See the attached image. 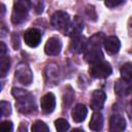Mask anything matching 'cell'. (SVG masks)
<instances>
[{
	"label": "cell",
	"mask_w": 132,
	"mask_h": 132,
	"mask_svg": "<svg viewBox=\"0 0 132 132\" xmlns=\"http://www.w3.org/2000/svg\"><path fill=\"white\" fill-rule=\"evenodd\" d=\"M105 99H106V95H105V93L103 91L95 90L92 93V97H91V101H90L91 108L93 110H95V111H99L103 107Z\"/></svg>",
	"instance_id": "obj_8"
},
{
	"label": "cell",
	"mask_w": 132,
	"mask_h": 132,
	"mask_svg": "<svg viewBox=\"0 0 132 132\" xmlns=\"http://www.w3.org/2000/svg\"><path fill=\"white\" fill-rule=\"evenodd\" d=\"M120 72H121V76L122 78L125 80V81H132V62H128V63H125L121 69H120Z\"/></svg>",
	"instance_id": "obj_17"
},
{
	"label": "cell",
	"mask_w": 132,
	"mask_h": 132,
	"mask_svg": "<svg viewBox=\"0 0 132 132\" xmlns=\"http://www.w3.org/2000/svg\"><path fill=\"white\" fill-rule=\"evenodd\" d=\"M86 45H87V41L85 40V37H81L79 35V36H76V37L72 38V41L70 43V50L73 53L80 54V53L85 52Z\"/></svg>",
	"instance_id": "obj_15"
},
{
	"label": "cell",
	"mask_w": 132,
	"mask_h": 132,
	"mask_svg": "<svg viewBox=\"0 0 132 132\" xmlns=\"http://www.w3.org/2000/svg\"><path fill=\"white\" fill-rule=\"evenodd\" d=\"M62 48V42L57 37H51L47 39L44 45V53L47 56H57Z\"/></svg>",
	"instance_id": "obj_7"
},
{
	"label": "cell",
	"mask_w": 132,
	"mask_h": 132,
	"mask_svg": "<svg viewBox=\"0 0 132 132\" xmlns=\"http://www.w3.org/2000/svg\"><path fill=\"white\" fill-rule=\"evenodd\" d=\"M84 29V22L82 20L76 15L73 20L72 23H70V26H69V30H68V33L67 35H69L71 38L73 37H76V36H79L80 35V32L82 31Z\"/></svg>",
	"instance_id": "obj_14"
},
{
	"label": "cell",
	"mask_w": 132,
	"mask_h": 132,
	"mask_svg": "<svg viewBox=\"0 0 132 132\" xmlns=\"http://www.w3.org/2000/svg\"><path fill=\"white\" fill-rule=\"evenodd\" d=\"M31 130H32L33 132H43V131L47 132V131H50V129H48V127L46 126V124H44L42 121H36V122L32 125Z\"/></svg>",
	"instance_id": "obj_21"
},
{
	"label": "cell",
	"mask_w": 132,
	"mask_h": 132,
	"mask_svg": "<svg viewBox=\"0 0 132 132\" xmlns=\"http://www.w3.org/2000/svg\"><path fill=\"white\" fill-rule=\"evenodd\" d=\"M51 23H52V26L56 30L60 31L61 33L65 35L68 33L69 26H70V18L68 13H66L65 11L58 10L54 12L51 18Z\"/></svg>",
	"instance_id": "obj_3"
},
{
	"label": "cell",
	"mask_w": 132,
	"mask_h": 132,
	"mask_svg": "<svg viewBox=\"0 0 132 132\" xmlns=\"http://www.w3.org/2000/svg\"><path fill=\"white\" fill-rule=\"evenodd\" d=\"M41 32L36 28H30L24 33V41L30 47H36L41 41Z\"/></svg>",
	"instance_id": "obj_6"
},
{
	"label": "cell",
	"mask_w": 132,
	"mask_h": 132,
	"mask_svg": "<svg viewBox=\"0 0 132 132\" xmlns=\"http://www.w3.org/2000/svg\"><path fill=\"white\" fill-rule=\"evenodd\" d=\"M55 127L57 129V131L59 132H65L67 130H69L70 126L68 124V122L64 119H58L55 121Z\"/></svg>",
	"instance_id": "obj_20"
},
{
	"label": "cell",
	"mask_w": 132,
	"mask_h": 132,
	"mask_svg": "<svg viewBox=\"0 0 132 132\" xmlns=\"http://www.w3.org/2000/svg\"><path fill=\"white\" fill-rule=\"evenodd\" d=\"M89 72H90V75L94 78H105L111 74L112 69L109 63L102 60L100 62L92 64L89 69Z\"/></svg>",
	"instance_id": "obj_4"
},
{
	"label": "cell",
	"mask_w": 132,
	"mask_h": 132,
	"mask_svg": "<svg viewBox=\"0 0 132 132\" xmlns=\"http://www.w3.org/2000/svg\"><path fill=\"white\" fill-rule=\"evenodd\" d=\"M10 68V60L9 57L4 55V56H0V72H1V76L5 77L8 70Z\"/></svg>",
	"instance_id": "obj_18"
},
{
	"label": "cell",
	"mask_w": 132,
	"mask_h": 132,
	"mask_svg": "<svg viewBox=\"0 0 132 132\" xmlns=\"http://www.w3.org/2000/svg\"><path fill=\"white\" fill-rule=\"evenodd\" d=\"M85 60L90 64H95L103 60V54L100 47H86Z\"/></svg>",
	"instance_id": "obj_9"
},
{
	"label": "cell",
	"mask_w": 132,
	"mask_h": 132,
	"mask_svg": "<svg viewBox=\"0 0 132 132\" xmlns=\"http://www.w3.org/2000/svg\"><path fill=\"white\" fill-rule=\"evenodd\" d=\"M0 110H1V117H7L11 113V107L10 103L7 101H1L0 103Z\"/></svg>",
	"instance_id": "obj_22"
},
{
	"label": "cell",
	"mask_w": 132,
	"mask_h": 132,
	"mask_svg": "<svg viewBox=\"0 0 132 132\" xmlns=\"http://www.w3.org/2000/svg\"><path fill=\"white\" fill-rule=\"evenodd\" d=\"M103 45H104V48L107 54L114 55L121 48V41L117 36H108V37L104 38Z\"/></svg>",
	"instance_id": "obj_11"
},
{
	"label": "cell",
	"mask_w": 132,
	"mask_h": 132,
	"mask_svg": "<svg viewBox=\"0 0 132 132\" xmlns=\"http://www.w3.org/2000/svg\"><path fill=\"white\" fill-rule=\"evenodd\" d=\"M0 56H4V55H6V46H5V44H4V42L3 41H1L0 42Z\"/></svg>",
	"instance_id": "obj_25"
},
{
	"label": "cell",
	"mask_w": 132,
	"mask_h": 132,
	"mask_svg": "<svg viewBox=\"0 0 132 132\" xmlns=\"http://www.w3.org/2000/svg\"><path fill=\"white\" fill-rule=\"evenodd\" d=\"M40 107L44 113H51L56 107V97L53 93H46L40 100Z\"/></svg>",
	"instance_id": "obj_10"
},
{
	"label": "cell",
	"mask_w": 132,
	"mask_h": 132,
	"mask_svg": "<svg viewBox=\"0 0 132 132\" xmlns=\"http://www.w3.org/2000/svg\"><path fill=\"white\" fill-rule=\"evenodd\" d=\"M87 114H88V109L84 104H76L71 110V117L75 123L84 122L87 118Z\"/></svg>",
	"instance_id": "obj_13"
},
{
	"label": "cell",
	"mask_w": 132,
	"mask_h": 132,
	"mask_svg": "<svg viewBox=\"0 0 132 132\" xmlns=\"http://www.w3.org/2000/svg\"><path fill=\"white\" fill-rule=\"evenodd\" d=\"M1 130L3 132H11L12 129H13V125L10 121H3L1 123Z\"/></svg>",
	"instance_id": "obj_23"
},
{
	"label": "cell",
	"mask_w": 132,
	"mask_h": 132,
	"mask_svg": "<svg viewBox=\"0 0 132 132\" xmlns=\"http://www.w3.org/2000/svg\"><path fill=\"white\" fill-rule=\"evenodd\" d=\"M14 75H15V78L18 79V81L24 86H29L33 80V73H32L30 67L25 63H21L18 65Z\"/></svg>",
	"instance_id": "obj_5"
},
{
	"label": "cell",
	"mask_w": 132,
	"mask_h": 132,
	"mask_svg": "<svg viewBox=\"0 0 132 132\" xmlns=\"http://www.w3.org/2000/svg\"><path fill=\"white\" fill-rule=\"evenodd\" d=\"M32 6L31 0H14L11 12V22L14 25H20L27 19L28 12Z\"/></svg>",
	"instance_id": "obj_2"
},
{
	"label": "cell",
	"mask_w": 132,
	"mask_h": 132,
	"mask_svg": "<svg viewBox=\"0 0 132 132\" xmlns=\"http://www.w3.org/2000/svg\"><path fill=\"white\" fill-rule=\"evenodd\" d=\"M12 96L15 98V106L22 113H30L35 110V103L32 95L20 88L11 89Z\"/></svg>",
	"instance_id": "obj_1"
},
{
	"label": "cell",
	"mask_w": 132,
	"mask_h": 132,
	"mask_svg": "<svg viewBox=\"0 0 132 132\" xmlns=\"http://www.w3.org/2000/svg\"><path fill=\"white\" fill-rule=\"evenodd\" d=\"M126 129V120L121 114H113L109 120L110 132H121Z\"/></svg>",
	"instance_id": "obj_12"
},
{
	"label": "cell",
	"mask_w": 132,
	"mask_h": 132,
	"mask_svg": "<svg viewBox=\"0 0 132 132\" xmlns=\"http://www.w3.org/2000/svg\"><path fill=\"white\" fill-rule=\"evenodd\" d=\"M125 0H105V5L108 7V8H113V7H117L119 5H121Z\"/></svg>",
	"instance_id": "obj_24"
},
{
	"label": "cell",
	"mask_w": 132,
	"mask_h": 132,
	"mask_svg": "<svg viewBox=\"0 0 132 132\" xmlns=\"http://www.w3.org/2000/svg\"><path fill=\"white\" fill-rule=\"evenodd\" d=\"M102 127H103V117L100 112L95 111L91 117L89 128L93 131H100Z\"/></svg>",
	"instance_id": "obj_16"
},
{
	"label": "cell",
	"mask_w": 132,
	"mask_h": 132,
	"mask_svg": "<svg viewBox=\"0 0 132 132\" xmlns=\"http://www.w3.org/2000/svg\"><path fill=\"white\" fill-rule=\"evenodd\" d=\"M127 82L128 81H126V82H121L120 80L119 81H117L116 82V85H114V91H116V93L118 94V95H126L127 93H129V91H131L132 89H131V87H129V86H127Z\"/></svg>",
	"instance_id": "obj_19"
}]
</instances>
